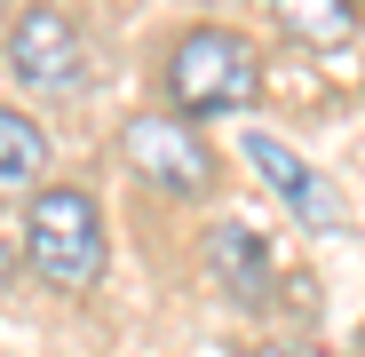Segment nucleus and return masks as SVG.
I'll return each mask as SVG.
<instances>
[{"label": "nucleus", "mask_w": 365, "mask_h": 357, "mask_svg": "<svg viewBox=\"0 0 365 357\" xmlns=\"http://www.w3.org/2000/svg\"><path fill=\"white\" fill-rule=\"evenodd\" d=\"M159 88H167V111L199 128V119L247 111L262 95V56H255L247 32H230V24H191V32H175L167 64H159Z\"/></svg>", "instance_id": "1"}, {"label": "nucleus", "mask_w": 365, "mask_h": 357, "mask_svg": "<svg viewBox=\"0 0 365 357\" xmlns=\"http://www.w3.org/2000/svg\"><path fill=\"white\" fill-rule=\"evenodd\" d=\"M103 207H96V191H80V183H48L32 207H24V262H32V278L40 286H56V294H88L96 278H103Z\"/></svg>", "instance_id": "2"}, {"label": "nucleus", "mask_w": 365, "mask_h": 357, "mask_svg": "<svg viewBox=\"0 0 365 357\" xmlns=\"http://www.w3.org/2000/svg\"><path fill=\"white\" fill-rule=\"evenodd\" d=\"M0 64H9V80L32 88V95H72L88 80V32L72 24V9L32 0L9 24V40H0Z\"/></svg>", "instance_id": "3"}, {"label": "nucleus", "mask_w": 365, "mask_h": 357, "mask_svg": "<svg viewBox=\"0 0 365 357\" xmlns=\"http://www.w3.org/2000/svg\"><path fill=\"white\" fill-rule=\"evenodd\" d=\"M119 159H128L151 191H167V199H207L215 191V151L199 143L191 119H175V111H135L128 128H119Z\"/></svg>", "instance_id": "4"}, {"label": "nucleus", "mask_w": 365, "mask_h": 357, "mask_svg": "<svg viewBox=\"0 0 365 357\" xmlns=\"http://www.w3.org/2000/svg\"><path fill=\"white\" fill-rule=\"evenodd\" d=\"M247 159H255V175L294 207V222H310V230H341L349 222V207H341V191L326 183V175L302 159V151H286L278 135H247Z\"/></svg>", "instance_id": "5"}, {"label": "nucleus", "mask_w": 365, "mask_h": 357, "mask_svg": "<svg viewBox=\"0 0 365 357\" xmlns=\"http://www.w3.org/2000/svg\"><path fill=\"white\" fill-rule=\"evenodd\" d=\"M24 191L32 199L48 191V128L0 103V199H24Z\"/></svg>", "instance_id": "6"}, {"label": "nucleus", "mask_w": 365, "mask_h": 357, "mask_svg": "<svg viewBox=\"0 0 365 357\" xmlns=\"http://www.w3.org/2000/svg\"><path fill=\"white\" fill-rule=\"evenodd\" d=\"M270 16L302 48H349L365 24V0H270Z\"/></svg>", "instance_id": "7"}, {"label": "nucleus", "mask_w": 365, "mask_h": 357, "mask_svg": "<svg viewBox=\"0 0 365 357\" xmlns=\"http://www.w3.org/2000/svg\"><path fill=\"white\" fill-rule=\"evenodd\" d=\"M215 262H222V270H238V294H262V286H270V270H262V254H255V238L238 230V222L215 238Z\"/></svg>", "instance_id": "8"}]
</instances>
